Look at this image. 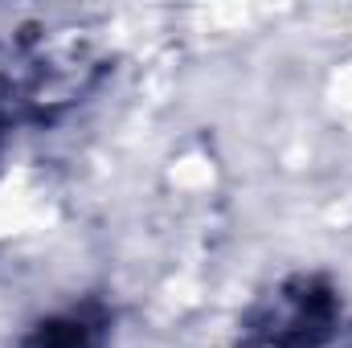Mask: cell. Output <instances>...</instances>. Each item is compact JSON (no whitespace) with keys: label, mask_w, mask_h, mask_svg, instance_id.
<instances>
[{"label":"cell","mask_w":352,"mask_h":348,"mask_svg":"<svg viewBox=\"0 0 352 348\" xmlns=\"http://www.w3.org/2000/svg\"><path fill=\"white\" fill-rule=\"evenodd\" d=\"M336 295L320 279H291L258 307L238 348H324L336 332Z\"/></svg>","instance_id":"obj_1"},{"label":"cell","mask_w":352,"mask_h":348,"mask_svg":"<svg viewBox=\"0 0 352 348\" xmlns=\"http://www.w3.org/2000/svg\"><path fill=\"white\" fill-rule=\"evenodd\" d=\"M21 348H107V316L94 303L66 307V312L41 320L21 340Z\"/></svg>","instance_id":"obj_2"},{"label":"cell","mask_w":352,"mask_h":348,"mask_svg":"<svg viewBox=\"0 0 352 348\" xmlns=\"http://www.w3.org/2000/svg\"><path fill=\"white\" fill-rule=\"evenodd\" d=\"M0 135H4V111H0Z\"/></svg>","instance_id":"obj_3"}]
</instances>
